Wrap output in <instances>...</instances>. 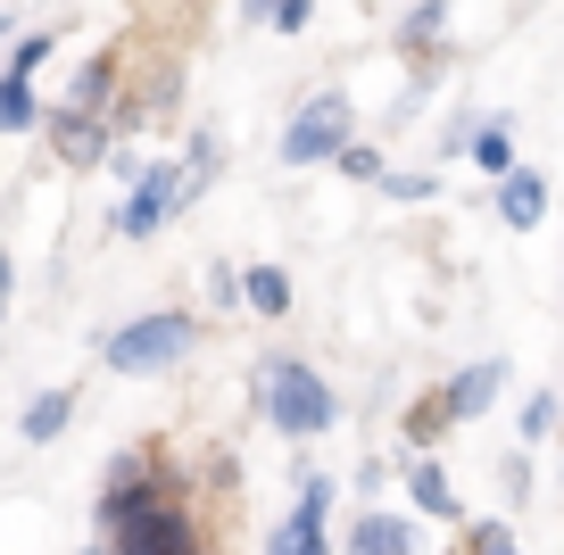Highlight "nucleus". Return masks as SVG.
Here are the masks:
<instances>
[{
    "instance_id": "nucleus-1",
    "label": "nucleus",
    "mask_w": 564,
    "mask_h": 555,
    "mask_svg": "<svg viewBox=\"0 0 564 555\" xmlns=\"http://www.w3.org/2000/svg\"><path fill=\"white\" fill-rule=\"evenodd\" d=\"M258 390H265V423H274L282 439H316V432H333V415H340V399L324 390V373L300 364V357H265Z\"/></svg>"
},
{
    "instance_id": "nucleus-2",
    "label": "nucleus",
    "mask_w": 564,
    "mask_h": 555,
    "mask_svg": "<svg viewBox=\"0 0 564 555\" xmlns=\"http://www.w3.org/2000/svg\"><path fill=\"white\" fill-rule=\"evenodd\" d=\"M108 555H199V522L192 505L166 489V498L133 505L124 522H108Z\"/></svg>"
},
{
    "instance_id": "nucleus-3",
    "label": "nucleus",
    "mask_w": 564,
    "mask_h": 555,
    "mask_svg": "<svg viewBox=\"0 0 564 555\" xmlns=\"http://www.w3.org/2000/svg\"><path fill=\"white\" fill-rule=\"evenodd\" d=\"M192 340H199V324L166 307V315H141V324L108 331V364H117V373H159V364L192 357Z\"/></svg>"
},
{
    "instance_id": "nucleus-4",
    "label": "nucleus",
    "mask_w": 564,
    "mask_h": 555,
    "mask_svg": "<svg viewBox=\"0 0 564 555\" xmlns=\"http://www.w3.org/2000/svg\"><path fill=\"white\" fill-rule=\"evenodd\" d=\"M340 141H349V100H340V91H324V100H307L300 117H291V133H282V166L340 157Z\"/></svg>"
},
{
    "instance_id": "nucleus-5",
    "label": "nucleus",
    "mask_w": 564,
    "mask_h": 555,
    "mask_svg": "<svg viewBox=\"0 0 564 555\" xmlns=\"http://www.w3.org/2000/svg\"><path fill=\"white\" fill-rule=\"evenodd\" d=\"M324 514H333V481L324 472H307L300 481V505L282 514V531H274V555H333L324 547Z\"/></svg>"
},
{
    "instance_id": "nucleus-6",
    "label": "nucleus",
    "mask_w": 564,
    "mask_h": 555,
    "mask_svg": "<svg viewBox=\"0 0 564 555\" xmlns=\"http://www.w3.org/2000/svg\"><path fill=\"white\" fill-rule=\"evenodd\" d=\"M166 208H175V166H141L133 174V199H124V216H117V232H124V241H150V232L166 225Z\"/></svg>"
},
{
    "instance_id": "nucleus-7",
    "label": "nucleus",
    "mask_w": 564,
    "mask_h": 555,
    "mask_svg": "<svg viewBox=\"0 0 564 555\" xmlns=\"http://www.w3.org/2000/svg\"><path fill=\"white\" fill-rule=\"evenodd\" d=\"M498 390H507V364H498V357H481V364H465L457 382L441 390V406H448V423H474L481 406L498 399Z\"/></svg>"
},
{
    "instance_id": "nucleus-8",
    "label": "nucleus",
    "mask_w": 564,
    "mask_h": 555,
    "mask_svg": "<svg viewBox=\"0 0 564 555\" xmlns=\"http://www.w3.org/2000/svg\"><path fill=\"white\" fill-rule=\"evenodd\" d=\"M498 216H507L514 232H531V225L547 216V174H540V166H514L507 183H498Z\"/></svg>"
},
{
    "instance_id": "nucleus-9",
    "label": "nucleus",
    "mask_w": 564,
    "mask_h": 555,
    "mask_svg": "<svg viewBox=\"0 0 564 555\" xmlns=\"http://www.w3.org/2000/svg\"><path fill=\"white\" fill-rule=\"evenodd\" d=\"M51 124V141H58V157H67V166H91V157L108 150V124L100 117H75V108H58V117H42Z\"/></svg>"
},
{
    "instance_id": "nucleus-10",
    "label": "nucleus",
    "mask_w": 564,
    "mask_h": 555,
    "mask_svg": "<svg viewBox=\"0 0 564 555\" xmlns=\"http://www.w3.org/2000/svg\"><path fill=\"white\" fill-rule=\"evenodd\" d=\"M406 498H415V514L457 522V489H448V472L432 465V456H415V465H406Z\"/></svg>"
},
{
    "instance_id": "nucleus-11",
    "label": "nucleus",
    "mask_w": 564,
    "mask_h": 555,
    "mask_svg": "<svg viewBox=\"0 0 564 555\" xmlns=\"http://www.w3.org/2000/svg\"><path fill=\"white\" fill-rule=\"evenodd\" d=\"M349 555H415V531L399 514H366L349 522Z\"/></svg>"
},
{
    "instance_id": "nucleus-12",
    "label": "nucleus",
    "mask_w": 564,
    "mask_h": 555,
    "mask_svg": "<svg viewBox=\"0 0 564 555\" xmlns=\"http://www.w3.org/2000/svg\"><path fill=\"white\" fill-rule=\"evenodd\" d=\"M42 100H34V75H9L0 67V133H34Z\"/></svg>"
},
{
    "instance_id": "nucleus-13",
    "label": "nucleus",
    "mask_w": 564,
    "mask_h": 555,
    "mask_svg": "<svg viewBox=\"0 0 564 555\" xmlns=\"http://www.w3.org/2000/svg\"><path fill=\"white\" fill-rule=\"evenodd\" d=\"M108 91H117V58H91V67H75L67 108H75V117H100V108H108Z\"/></svg>"
},
{
    "instance_id": "nucleus-14",
    "label": "nucleus",
    "mask_w": 564,
    "mask_h": 555,
    "mask_svg": "<svg viewBox=\"0 0 564 555\" xmlns=\"http://www.w3.org/2000/svg\"><path fill=\"white\" fill-rule=\"evenodd\" d=\"M241 307L282 315V307H291V274H282V265H249V274H241Z\"/></svg>"
},
{
    "instance_id": "nucleus-15",
    "label": "nucleus",
    "mask_w": 564,
    "mask_h": 555,
    "mask_svg": "<svg viewBox=\"0 0 564 555\" xmlns=\"http://www.w3.org/2000/svg\"><path fill=\"white\" fill-rule=\"evenodd\" d=\"M67 415H75V399H67V390H42V399L18 415V432L42 448V439H58V432H67Z\"/></svg>"
},
{
    "instance_id": "nucleus-16",
    "label": "nucleus",
    "mask_w": 564,
    "mask_h": 555,
    "mask_svg": "<svg viewBox=\"0 0 564 555\" xmlns=\"http://www.w3.org/2000/svg\"><path fill=\"white\" fill-rule=\"evenodd\" d=\"M474 166L498 174V183L514 174V133H507V124H481V133H474Z\"/></svg>"
},
{
    "instance_id": "nucleus-17",
    "label": "nucleus",
    "mask_w": 564,
    "mask_h": 555,
    "mask_svg": "<svg viewBox=\"0 0 564 555\" xmlns=\"http://www.w3.org/2000/svg\"><path fill=\"white\" fill-rule=\"evenodd\" d=\"M556 423H564V406H556V390H531V399H523V448H540V439H547V432H556Z\"/></svg>"
},
{
    "instance_id": "nucleus-18",
    "label": "nucleus",
    "mask_w": 564,
    "mask_h": 555,
    "mask_svg": "<svg viewBox=\"0 0 564 555\" xmlns=\"http://www.w3.org/2000/svg\"><path fill=\"white\" fill-rule=\"evenodd\" d=\"M340 174H349V183H382V150H366V141H340Z\"/></svg>"
},
{
    "instance_id": "nucleus-19",
    "label": "nucleus",
    "mask_w": 564,
    "mask_h": 555,
    "mask_svg": "<svg viewBox=\"0 0 564 555\" xmlns=\"http://www.w3.org/2000/svg\"><path fill=\"white\" fill-rule=\"evenodd\" d=\"M465 555H523V547H514V531H507V522H474Z\"/></svg>"
},
{
    "instance_id": "nucleus-20",
    "label": "nucleus",
    "mask_w": 564,
    "mask_h": 555,
    "mask_svg": "<svg viewBox=\"0 0 564 555\" xmlns=\"http://www.w3.org/2000/svg\"><path fill=\"white\" fill-rule=\"evenodd\" d=\"M382 192H390V199H432L441 183H432V174H390V166H382Z\"/></svg>"
},
{
    "instance_id": "nucleus-21",
    "label": "nucleus",
    "mask_w": 564,
    "mask_h": 555,
    "mask_svg": "<svg viewBox=\"0 0 564 555\" xmlns=\"http://www.w3.org/2000/svg\"><path fill=\"white\" fill-rule=\"evenodd\" d=\"M42 58H51V34H25V42H18V51H9V75H34V67H42Z\"/></svg>"
},
{
    "instance_id": "nucleus-22",
    "label": "nucleus",
    "mask_w": 564,
    "mask_h": 555,
    "mask_svg": "<svg viewBox=\"0 0 564 555\" xmlns=\"http://www.w3.org/2000/svg\"><path fill=\"white\" fill-rule=\"evenodd\" d=\"M208 298H216V307H232V298H241V274H232V265H216V274H208Z\"/></svg>"
},
{
    "instance_id": "nucleus-23",
    "label": "nucleus",
    "mask_w": 564,
    "mask_h": 555,
    "mask_svg": "<svg viewBox=\"0 0 564 555\" xmlns=\"http://www.w3.org/2000/svg\"><path fill=\"white\" fill-rule=\"evenodd\" d=\"M0 307H9V258H0Z\"/></svg>"
}]
</instances>
